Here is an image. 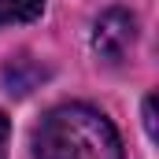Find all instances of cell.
Listing matches in <instances>:
<instances>
[{"label":"cell","instance_id":"obj_1","mask_svg":"<svg viewBox=\"0 0 159 159\" xmlns=\"http://www.w3.org/2000/svg\"><path fill=\"white\" fill-rule=\"evenodd\" d=\"M37 159H122L115 126L89 104H59L34 133Z\"/></svg>","mask_w":159,"mask_h":159},{"label":"cell","instance_id":"obj_2","mask_svg":"<svg viewBox=\"0 0 159 159\" xmlns=\"http://www.w3.org/2000/svg\"><path fill=\"white\" fill-rule=\"evenodd\" d=\"M137 41V19L122 7H111L96 19V30H93V48L104 63H122L129 56Z\"/></svg>","mask_w":159,"mask_h":159},{"label":"cell","instance_id":"obj_3","mask_svg":"<svg viewBox=\"0 0 159 159\" xmlns=\"http://www.w3.org/2000/svg\"><path fill=\"white\" fill-rule=\"evenodd\" d=\"M4 78H7V85H11V93H30V89L44 78V67L30 63L26 56H19V59H11V63H7Z\"/></svg>","mask_w":159,"mask_h":159},{"label":"cell","instance_id":"obj_4","mask_svg":"<svg viewBox=\"0 0 159 159\" xmlns=\"http://www.w3.org/2000/svg\"><path fill=\"white\" fill-rule=\"evenodd\" d=\"M41 7H44V0H0V26L30 22V19L41 15Z\"/></svg>","mask_w":159,"mask_h":159},{"label":"cell","instance_id":"obj_5","mask_svg":"<svg viewBox=\"0 0 159 159\" xmlns=\"http://www.w3.org/2000/svg\"><path fill=\"white\" fill-rule=\"evenodd\" d=\"M7 137H11V122L4 119V111H0V159H7Z\"/></svg>","mask_w":159,"mask_h":159},{"label":"cell","instance_id":"obj_6","mask_svg":"<svg viewBox=\"0 0 159 159\" xmlns=\"http://www.w3.org/2000/svg\"><path fill=\"white\" fill-rule=\"evenodd\" d=\"M152 104H156V100L148 96V100H144V126H148V133H156V119H152Z\"/></svg>","mask_w":159,"mask_h":159}]
</instances>
